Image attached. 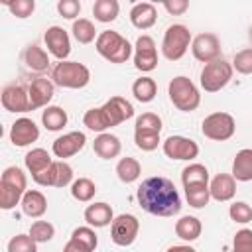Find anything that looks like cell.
<instances>
[{
    "instance_id": "obj_1",
    "label": "cell",
    "mask_w": 252,
    "mask_h": 252,
    "mask_svg": "<svg viewBox=\"0 0 252 252\" xmlns=\"http://www.w3.org/2000/svg\"><path fill=\"white\" fill-rule=\"evenodd\" d=\"M140 207L154 217H173L181 211V197L167 177H148L136 191Z\"/></svg>"
},
{
    "instance_id": "obj_2",
    "label": "cell",
    "mask_w": 252,
    "mask_h": 252,
    "mask_svg": "<svg viewBox=\"0 0 252 252\" xmlns=\"http://www.w3.org/2000/svg\"><path fill=\"white\" fill-rule=\"evenodd\" d=\"M94 47H96L100 57H104L106 61L116 63V65L126 63L132 55V49H134L124 35H120L118 32H112V30L100 32L96 41H94Z\"/></svg>"
},
{
    "instance_id": "obj_3",
    "label": "cell",
    "mask_w": 252,
    "mask_h": 252,
    "mask_svg": "<svg viewBox=\"0 0 252 252\" xmlns=\"http://www.w3.org/2000/svg\"><path fill=\"white\" fill-rule=\"evenodd\" d=\"M167 94L169 100L173 102V106L181 112H193L199 108L201 104V94L199 89L195 87V83L185 77V75H177L169 81L167 85Z\"/></svg>"
},
{
    "instance_id": "obj_4",
    "label": "cell",
    "mask_w": 252,
    "mask_h": 252,
    "mask_svg": "<svg viewBox=\"0 0 252 252\" xmlns=\"http://www.w3.org/2000/svg\"><path fill=\"white\" fill-rule=\"evenodd\" d=\"M51 81L63 89H83L91 81V71L79 61H59L51 69Z\"/></svg>"
},
{
    "instance_id": "obj_5",
    "label": "cell",
    "mask_w": 252,
    "mask_h": 252,
    "mask_svg": "<svg viewBox=\"0 0 252 252\" xmlns=\"http://www.w3.org/2000/svg\"><path fill=\"white\" fill-rule=\"evenodd\" d=\"M193 37H191V32L187 26L183 24H171L165 33H163V39H161V53L167 61H179L189 45H191Z\"/></svg>"
},
{
    "instance_id": "obj_6",
    "label": "cell",
    "mask_w": 252,
    "mask_h": 252,
    "mask_svg": "<svg viewBox=\"0 0 252 252\" xmlns=\"http://www.w3.org/2000/svg\"><path fill=\"white\" fill-rule=\"evenodd\" d=\"M232 63L224 61L222 57L213 61V63H207L203 69H201V77H199V83L203 87L205 93H219L220 89H224L230 79H232Z\"/></svg>"
},
{
    "instance_id": "obj_7",
    "label": "cell",
    "mask_w": 252,
    "mask_h": 252,
    "mask_svg": "<svg viewBox=\"0 0 252 252\" xmlns=\"http://www.w3.org/2000/svg\"><path fill=\"white\" fill-rule=\"evenodd\" d=\"M201 132L205 138L213 142H226L236 132V122L228 112H213L205 116L201 124Z\"/></svg>"
},
{
    "instance_id": "obj_8",
    "label": "cell",
    "mask_w": 252,
    "mask_h": 252,
    "mask_svg": "<svg viewBox=\"0 0 252 252\" xmlns=\"http://www.w3.org/2000/svg\"><path fill=\"white\" fill-rule=\"evenodd\" d=\"M140 232V220L134 215L122 213L118 217H114L112 224H110V240L116 246H130L134 244V240L138 238Z\"/></svg>"
},
{
    "instance_id": "obj_9",
    "label": "cell",
    "mask_w": 252,
    "mask_h": 252,
    "mask_svg": "<svg viewBox=\"0 0 252 252\" xmlns=\"http://www.w3.org/2000/svg\"><path fill=\"white\" fill-rule=\"evenodd\" d=\"M161 150L165 158L177 159V161H191L199 156V146L195 140L185 136H169L161 142Z\"/></svg>"
},
{
    "instance_id": "obj_10",
    "label": "cell",
    "mask_w": 252,
    "mask_h": 252,
    "mask_svg": "<svg viewBox=\"0 0 252 252\" xmlns=\"http://www.w3.org/2000/svg\"><path fill=\"white\" fill-rule=\"evenodd\" d=\"M191 51L197 61H201L205 65L213 63V61L220 59V39L211 32L199 33L191 41Z\"/></svg>"
},
{
    "instance_id": "obj_11",
    "label": "cell",
    "mask_w": 252,
    "mask_h": 252,
    "mask_svg": "<svg viewBox=\"0 0 252 252\" xmlns=\"http://www.w3.org/2000/svg\"><path fill=\"white\" fill-rule=\"evenodd\" d=\"M134 67L142 73H150L158 67V47L154 37L140 35L134 43Z\"/></svg>"
},
{
    "instance_id": "obj_12",
    "label": "cell",
    "mask_w": 252,
    "mask_h": 252,
    "mask_svg": "<svg viewBox=\"0 0 252 252\" xmlns=\"http://www.w3.org/2000/svg\"><path fill=\"white\" fill-rule=\"evenodd\" d=\"M43 41H45L47 51L55 59L67 61V57L71 53V39H69V33L61 26H49L43 33Z\"/></svg>"
},
{
    "instance_id": "obj_13",
    "label": "cell",
    "mask_w": 252,
    "mask_h": 252,
    "mask_svg": "<svg viewBox=\"0 0 252 252\" xmlns=\"http://www.w3.org/2000/svg\"><path fill=\"white\" fill-rule=\"evenodd\" d=\"M87 144V136L79 130H73V132H67L59 138L53 140V146H51V152L55 158L59 159H67V158H73L75 154H79Z\"/></svg>"
},
{
    "instance_id": "obj_14",
    "label": "cell",
    "mask_w": 252,
    "mask_h": 252,
    "mask_svg": "<svg viewBox=\"0 0 252 252\" xmlns=\"http://www.w3.org/2000/svg\"><path fill=\"white\" fill-rule=\"evenodd\" d=\"M106 122H108V128L112 126H118L122 122H126L128 118L134 116V106L132 102H128L126 98L122 96H110L102 106H100Z\"/></svg>"
},
{
    "instance_id": "obj_15",
    "label": "cell",
    "mask_w": 252,
    "mask_h": 252,
    "mask_svg": "<svg viewBox=\"0 0 252 252\" xmlns=\"http://www.w3.org/2000/svg\"><path fill=\"white\" fill-rule=\"evenodd\" d=\"M37 138H39V128L32 118L22 116L10 128V142L16 148H26V146L37 142Z\"/></svg>"
},
{
    "instance_id": "obj_16",
    "label": "cell",
    "mask_w": 252,
    "mask_h": 252,
    "mask_svg": "<svg viewBox=\"0 0 252 252\" xmlns=\"http://www.w3.org/2000/svg\"><path fill=\"white\" fill-rule=\"evenodd\" d=\"M28 94H30V110H35V108H41L51 102L53 94H55V85L53 81L45 79V77H37L30 83L28 87Z\"/></svg>"
},
{
    "instance_id": "obj_17",
    "label": "cell",
    "mask_w": 252,
    "mask_h": 252,
    "mask_svg": "<svg viewBox=\"0 0 252 252\" xmlns=\"http://www.w3.org/2000/svg\"><path fill=\"white\" fill-rule=\"evenodd\" d=\"M2 106L8 112H30V94L22 85H8L2 91Z\"/></svg>"
},
{
    "instance_id": "obj_18",
    "label": "cell",
    "mask_w": 252,
    "mask_h": 252,
    "mask_svg": "<svg viewBox=\"0 0 252 252\" xmlns=\"http://www.w3.org/2000/svg\"><path fill=\"white\" fill-rule=\"evenodd\" d=\"M209 191H211V199L219 203H226L236 195V179L230 173H219L211 179Z\"/></svg>"
},
{
    "instance_id": "obj_19",
    "label": "cell",
    "mask_w": 252,
    "mask_h": 252,
    "mask_svg": "<svg viewBox=\"0 0 252 252\" xmlns=\"http://www.w3.org/2000/svg\"><path fill=\"white\" fill-rule=\"evenodd\" d=\"M158 20V10L152 2H138L130 10V22L138 30H150Z\"/></svg>"
},
{
    "instance_id": "obj_20",
    "label": "cell",
    "mask_w": 252,
    "mask_h": 252,
    "mask_svg": "<svg viewBox=\"0 0 252 252\" xmlns=\"http://www.w3.org/2000/svg\"><path fill=\"white\" fill-rule=\"evenodd\" d=\"M22 61L30 71L35 73H43L49 69V55L43 47H39L37 43H30L24 47L22 51Z\"/></svg>"
},
{
    "instance_id": "obj_21",
    "label": "cell",
    "mask_w": 252,
    "mask_h": 252,
    "mask_svg": "<svg viewBox=\"0 0 252 252\" xmlns=\"http://www.w3.org/2000/svg\"><path fill=\"white\" fill-rule=\"evenodd\" d=\"M85 220L89 226L93 228H102V226H108L112 224L114 220V213H112V207L108 203H93L85 209Z\"/></svg>"
},
{
    "instance_id": "obj_22",
    "label": "cell",
    "mask_w": 252,
    "mask_h": 252,
    "mask_svg": "<svg viewBox=\"0 0 252 252\" xmlns=\"http://www.w3.org/2000/svg\"><path fill=\"white\" fill-rule=\"evenodd\" d=\"M93 150L98 158L102 159H112V158H118V154L122 152V144L118 140V136L110 134V132H102L94 138L93 142Z\"/></svg>"
},
{
    "instance_id": "obj_23",
    "label": "cell",
    "mask_w": 252,
    "mask_h": 252,
    "mask_svg": "<svg viewBox=\"0 0 252 252\" xmlns=\"http://www.w3.org/2000/svg\"><path fill=\"white\" fill-rule=\"evenodd\" d=\"M22 211L26 217H32V219H39L45 215L47 211V199L41 191L37 189H28L26 195L22 197Z\"/></svg>"
},
{
    "instance_id": "obj_24",
    "label": "cell",
    "mask_w": 252,
    "mask_h": 252,
    "mask_svg": "<svg viewBox=\"0 0 252 252\" xmlns=\"http://www.w3.org/2000/svg\"><path fill=\"white\" fill-rule=\"evenodd\" d=\"M230 175L236 181H252V148H244L236 152L232 159V171Z\"/></svg>"
},
{
    "instance_id": "obj_25",
    "label": "cell",
    "mask_w": 252,
    "mask_h": 252,
    "mask_svg": "<svg viewBox=\"0 0 252 252\" xmlns=\"http://www.w3.org/2000/svg\"><path fill=\"white\" fill-rule=\"evenodd\" d=\"M53 161H55V159H53V158L49 156V152L43 150V148H33V150H30V152L26 154V158H24L26 169L32 173V177L37 175V173H41L43 169H47Z\"/></svg>"
},
{
    "instance_id": "obj_26",
    "label": "cell",
    "mask_w": 252,
    "mask_h": 252,
    "mask_svg": "<svg viewBox=\"0 0 252 252\" xmlns=\"http://www.w3.org/2000/svg\"><path fill=\"white\" fill-rule=\"evenodd\" d=\"M201 230H203V224L197 217H191V215H185L181 217L177 222H175V234L185 240V242H193L201 236Z\"/></svg>"
},
{
    "instance_id": "obj_27",
    "label": "cell",
    "mask_w": 252,
    "mask_h": 252,
    "mask_svg": "<svg viewBox=\"0 0 252 252\" xmlns=\"http://www.w3.org/2000/svg\"><path fill=\"white\" fill-rule=\"evenodd\" d=\"M118 12H120L118 0H96L93 4V16L96 22H102V24L114 22L118 18Z\"/></svg>"
},
{
    "instance_id": "obj_28",
    "label": "cell",
    "mask_w": 252,
    "mask_h": 252,
    "mask_svg": "<svg viewBox=\"0 0 252 252\" xmlns=\"http://www.w3.org/2000/svg\"><path fill=\"white\" fill-rule=\"evenodd\" d=\"M132 94L138 102H152L158 94V85L152 77H140L132 85Z\"/></svg>"
},
{
    "instance_id": "obj_29",
    "label": "cell",
    "mask_w": 252,
    "mask_h": 252,
    "mask_svg": "<svg viewBox=\"0 0 252 252\" xmlns=\"http://www.w3.org/2000/svg\"><path fill=\"white\" fill-rule=\"evenodd\" d=\"M67 112L61 106H47L41 112V122L49 132H59L67 126Z\"/></svg>"
},
{
    "instance_id": "obj_30",
    "label": "cell",
    "mask_w": 252,
    "mask_h": 252,
    "mask_svg": "<svg viewBox=\"0 0 252 252\" xmlns=\"http://www.w3.org/2000/svg\"><path fill=\"white\" fill-rule=\"evenodd\" d=\"M116 175L122 183H134L140 175H142V165L136 158H122L116 163Z\"/></svg>"
},
{
    "instance_id": "obj_31",
    "label": "cell",
    "mask_w": 252,
    "mask_h": 252,
    "mask_svg": "<svg viewBox=\"0 0 252 252\" xmlns=\"http://www.w3.org/2000/svg\"><path fill=\"white\" fill-rule=\"evenodd\" d=\"M181 183L187 185H209V169L203 163H189L181 171Z\"/></svg>"
},
{
    "instance_id": "obj_32",
    "label": "cell",
    "mask_w": 252,
    "mask_h": 252,
    "mask_svg": "<svg viewBox=\"0 0 252 252\" xmlns=\"http://www.w3.org/2000/svg\"><path fill=\"white\" fill-rule=\"evenodd\" d=\"M71 32H73V37H75L79 43H83V45L93 43V41H96V37H98V35H96V30H94V24H93L91 20H87V18L75 20Z\"/></svg>"
},
{
    "instance_id": "obj_33",
    "label": "cell",
    "mask_w": 252,
    "mask_h": 252,
    "mask_svg": "<svg viewBox=\"0 0 252 252\" xmlns=\"http://www.w3.org/2000/svg\"><path fill=\"white\" fill-rule=\"evenodd\" d=\"M94 193H96V185L89 177H79L71 183V195L79 203H89L94 197Z\"/></svg>"
},
{
    "instance_id": "obj_34",
    "label": "cell",
    "mask_w": 252,
    "mask_h": 252,
    "mask_svg": "<svg viewBox=\"0 0 252 252\" xmlns=\"http://www.w3.org/2000/svg\"><path fill=\"white\" fill-rule=\"evenodd\" d=\"M24 195H26V191H22L10 183L0 181V209H4V211L14 209L18 203H22Z\"/></svg>"
},
{
    "instance_id": "obj_35",
    "label": "cell",
    "mask_w": 252,
    "mask_h": 252,
    "mask_svg": "<svg viewBox=\"0 0 252 252\" xmlns=\"http://www.w3.org/2000/svg\"><path fill=\"white\" fill-rule=\"evenodd\" d=\"M183 189H185V199L193 209H203L211 199L209 185H187Z\"/></svg>"
},
{
    "instance_id": "obj_36",
    "label": "cell",
    "mask_w": 252,
    "mask_h": 252,
    "mask_svg": "<svg viewBox=\"0 0 252 252\" xmlns=\"http://www.w3.org/2000/svg\"><path fill=\"white\" fill-rule=\"evenodd\" d=\"M71 183H73V167L63 159H55L53 161V187H67Z\"/></svg>"
},
{
    "instance_id": "obj_37",
    "label": "cell",
    "mask_w": 252,
    "mask_h": 252,
    "mask_svg": "<svg viewBox=\"0 0 252 252\" xmlns=\"http://www.w3.org/2000/svg\"><path fill=\"white\" fill-rule=\"evenodd\" d=\"M159 132H146V130H134V144L142 152H154L159 146Z\"/></svg>"
},
{
    "instance_id": "obj_38",
    "label": "cell",
    "mask_w": 252,
    "mask_h": 252,
    "mask_svg": "<svg viewBox=\"0 0 252 252\" xmlns=\"http://www.w3.org/2000/svg\"><path fill=\"white\" fill-rule=\"evenodd\" d=\"M83 124H85L89 130L98 132V134H102L104 130H108V122H106V118H104L100 106H98V108H91V110H87L85 116H83Z\"/></svg>"
},
{
    "instance_id": "obj_39",
    "label": "cell",
    "mask_w": 252,
    "mask_h": 252,
    "mask_svg": "<svg viewBox=\"0 0 252 252\" xmlns=\"http://www.w3.org/2000/svg\"><path fill=\"white\" fill-rule=\"evenodd\" d=\"M28 234H30L37 244H39V242H49V240L55 236V226H53L49 220H35V222H32Z\"/></svg>"
},
{
    "instance_id": "obj_40",
    "label": "cell",
    "mask_w": 252,
    "mask_h": 252,
    "mask_svg": "<svg viewBox=\"0 0 252 252\" xmlns=\"http://www.w3.org/2000/svg\"><path fill=\"white\" fill-rule=\"evenodd\" d=\"M0 181L10 183V185H14V187H18V189H22V191H28V177H26V173H24L20 167H16V165L6 167V169L2 171Z\"/></svg>"
},
{
    "instance_id": "obj_41",
    "label": "cell",
    "mask_w": 252,
    "mask_h": 252,
    "mask_svg": "<svg viewBox=\"0 0 252 252\" xmlns=\"http://www.w3.org/2000/svg\"><path fill=\"white\" fill-rule=\"evenodd\" d=\"M71 238L73 240H77V242H81V244H85V246H89L93 252L96 250V246H98V236H96V232L93 230V226H77L73 232H71Z\"/></svg>"
},
{
    "instance_id": "obj_42",
    "label": "cell",
    "mask_w": 252,
    "mask_h": 252,
    "mask_svg": "<svg viewBox=\"0 0 252 252\" xmlns=\"http://www.w3.org/2000/svg\"><path fill=\"white\" fill-rule=\"evenodd\" d=\"M8 252H37V242L30 234H16L8 242Z\"/></svg>"
},
{
    "instance_id": "obj_43",
    "label": "cell",
    "mask_w": 252,
    "mask_h": 252,
    "mask_svg": "<svg viewBox=\"0 0 252 252\" xmlns=\"http://www.w3.org/2000/svg\"><path fill=\"white\" fill-rule=\"evenodd\" d=\"M161 118L156 112H144L136 118L134 130H146V132H159L161 134Z\"/></svg>"
},
{
    "instance_id": "obj_44",
    "label": "cell",
    "mask_w": 252,
    "mask_h": 252,
    "mask_svg": "<svg viewBox=\"0 0 252 252\" xmlns=\"http://www.w3.org/2000/svg\"><path fill=\"white\" fill-rule=\"evenodd\" d=\"M232 69L240 75H252V47H246L234 53Z\"/></svg>"
},
{
    "instance_id": "obj_45",
    "label": "cell",
    "mask_w": 252,
    "mask_h": 252,
    "mask_svg": "<svg viewBox=\"0 0 252 252\" xmlns=\"http://www.w3.org/2000/svg\"><path fill=\"white\" fill-rule=\"evenodd\" d=\"M228 217L238 224H246L252 220V207L244 201H234L228 209Z\"/></svg>"
},
{
    "instance_id": "obj_46",
    "label": "cell",
    "mask_w": 252,
    "mask_h": 252,
    "mask_svg": "<svg viewBox=\"0 0 252 252\" xmlns=\"http://www.w3.org/2000/svg\"><path fill=\"white\" fill-rule=\"evenodd\" d=\"M6 8L12 12V16L24 20L30 18L35 10V2L33 0H14V2H6Z\"/></svg>"
},
{
    "instance_id": "obj_47",
    "label": "cell",
    "mask_w": 252,
    "mask_h": 252,
    "mask_svg": "<svg viewBox=\"0 0 252 252\" xmlns=\"http://www.w3.org/2000/svg\"><path fill=\"white\" fill-rule=\"evenodd\" d=\"M230 252H252V230L250 228H240L234 234Z\"/></svg>"
},
{
    "instance_id": "obj_48",
    "label": "cell",
    "mask_w": 252,
    "mask_h": 252,
    "mask_svg": "<svg viewBox=\"0 0 252 252\" xmlns=\"http://www.w3.org/2000/svg\"><path fill=\"white\" fill-rule=\"evenodd\" d=\"M57 12L65 20L75 22V18L81 14V2H77V0H59L57 2Z\"/></svg>"
},
{
    "instance_id": "obj_49",
    "label": "cell",
    "mask_w": 252,
    "mask_h": 252,
    "mask_svg": "<svg viewBox=\"0 0 252 252\" xmlns=\"http://www.w3.org/2000/svg\"><path fill=\"white\" fill-rule=\"evenodd\" d=\"M163 8L171 16H181V14H185L189 10V2L187 0H165Z\"/></svg>"
},
{
    "instance_id": "obj_50",
    "label": "cell",
    "mask_w": 252,
    "mask_h": 252,
    "mask_svg": "<svg viewBox=\"0 0 252 252\" xmlns=\"http://www.w3.org/2000/svg\"><path fill=\"white\" fill-rule=\"evenodd\" d=\"M63 252H93L89 246H85V244H81V242H77V240H73V238H69L67 240V244L63 246Z\"/></svg>"
},
{
    "instance_id": "obj_51",
    "label": "cell",
    "mask_w": 252,
    "mask_h": 252,
    "mask_svg": "<svg viewBox=\"0 0 252 252\" xmlns=\"http://www.w3.org/2000/svg\"><path fill=\"white\" fill-rule=\"evenodd\" d=\"M167 252H197V250L189 244H175V246H169Z\"/></svg>"
},
{
    "instance_id": "obj_52",
    "label": "cell",
    "mask_w": 252,
    "mask_h": 252,
    "mask_svg": "<svg viewBox=\"0 0 252 252\" xmlns=\"http://www.w3.org/2000/svg\"><path fill=\"white\" fill-rule=\"evenodd\" d=\"M250 39H252V28H250Z\"/></svg>"
}]
</instances>
